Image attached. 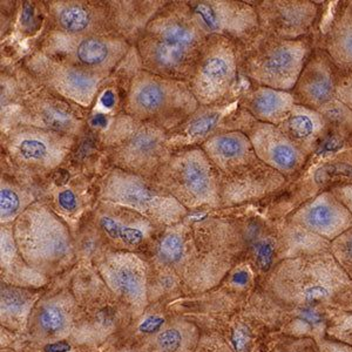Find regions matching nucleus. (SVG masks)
<instances>
[{
  "instance_id": "nucleus-16",
  "label": "nucleus",
  "mask_w": 352,
  "mask_h": 352,
  "mask_svg": "<svg viewBox=\"0 0 352 352\" xmlns=\"http://www.w3.org/2000/svg\"><path fill=\"white\" fill-rule=\"evenodd\" d=\"M1 60L0 64L21 63L38 48L48 30L44 0H21L0 4Z\"/></svg>"
},
{
  "instance_id": "nucleus-43",
  "label": "nucleus",
  "mask_w": 352,
  "mask_h": 352,
  "mask_svg": "<svg viewBox=\"0 0 352 352\" xmlns=\"http://www.w3.org/2000/svg\"><path fill=\"white\" fill-rule=\"evenodd\" d=\"M331 192L342 204H344L352 217V184L332 189Z\"/></svg>"
},
{
  "instance_id": "nucleus-7",
  "label": "nucleus",
  "mask_w": 352,
  "mask_h": 352,
  "mask_svg": "<svg viewBox=\"0 0 352 352\" xmlns=\"http://www.w3.org/2000/svg\"><path fill=\"white\" fill-rule=\"evenodd\" d=\"M152 181L189 212L221 209L220 174L201 147L173 152Z\"/></svg>"
},
{
  "instance_id": "nucleus-28",
  "label": "nucleus",
  "mask_w": 352,
  "mask_h": 352,
  "mask_svg": "<svg viewBox=\"0 0 352 352\" xmlns=\"http://www.w3.org/2000/svg\"><path fill=\"white\" fill-rule=\"evenodd\" d=\"M201 148L220 176L229 175L260 161L248 136L240 131L217 133Z\"/></svg>"
},
{
  "instance_id": "nucleus-46",
  "label": "nucleus",
  "mask_w": 352,
  "mask_h": 352,
  "mask_svg": "<svg viewBox=\"0 0 352 352\" xmlns=\"http://www.w3.org/2000/svg\"><path fill=\"white\" fill-rule=\"evenodd\" d=\"M71 349L69 344L66 342H58V343H53L45 348V352H66Z\"/></svg>"
},
{
  "instance_id": "nucleus-19",
  "label": "nucleus",
  "mask_w": 352,
  "mask_h": 352,
  "mask_svg": "<svg viewBox=\"0 0 352 352\" xmlns=\"http://www.w3.org/2000/svg\"><path fill=\"white\" fill-rule=\"evenodd\" d=\"M44 1L48 30L74 36H116L107 0Z\"/></svg>"
},
{
  "instance_id": "nucleus-2",
  "label": "nucleus",
  "mask_w": 352,
  "mask_h": 352,
  "mask_svg": "<svg viewBox=\"0 0 352 352\" xmlns=\"http://www.w3.org/2000/svg\"><path fill=\"white\" fill-rule=\"evenodd\" d=\"M99 138L104 152V170L120 169L153 180L173 154L167 146L166 129L136 120L124 113L99 133Z\"/></svg>"
},
{
  "instance_id": "nucleus-1",
  "label": "nucleus",
  "mask_w": 352,
  "mask_h": 352,
  "mask_svg": "<svg viewBox=\"0 0 352 352\" xmlns=\"http://www.w3.org/2000/svg\"><path fill=\"white\" fill-rule=\"evenodd\" d=\"M206 41L187 0H167L134 46L146 71L188 81Z\"/></svg>"
},
{
  "instance_id": "nucleus-20",
  "label": "nucleus",
  "mask_w": 352,
  "mask_h": 352,
  "mask_svg": "<svg viewBox=\"0 0 352 352\" xmlns=\"http://www.w3.org/2000/svg\"><path fill=\"white\" fill-rule=\"evenodd\" d=\"M96 177L66 164L39 181V201L44 202L63 220L72 217L84 206L96 201Z\"/></svg>"
},
{
  "instance_id": "nucleus-44",
  "label": "nucleus",
  "mask_w": 352,
  "mask_h": 352,
  "mask_svg": "<svg viewBox=\"0 0 352 352\" xmlns=\"http://www.w3.org/2000/svg\"><path fill=\"white\" fill-rule=\"evenodd\" d=\"M320 352H352V346L343 344V343H337V342H330V340H323L318 343Z\"/></svg>"
},
{
  "instance_id": "nucleus-24",
  "label": "nucleus",
  "mask_w": 352,
  "mask_h": 352,
  "mask_svg": "<svg viewBox=\"0 0 352 352\" xmlns=\"http://www.w3.org/2000/svg\"><path fill=\"white\" fill-rule=\"evenodd\" d=\"M285 220L330 242L352 228L351 214L331 190L307 201Z\"/></svg>"
},
{
  "instance_id": "nucleus-39",
  "label": "nucleus",
  "mask_w": 352,
  "mask_h": 352,
  "mask_svg": "<svg viewBox=\"0 0 352 352\" xmlns=\"http://www.w3.org/2000/svg\"><path fill=\"white\" fill-rule=\"evenodd\" d=\"M28 305V300L21 292L11 289H1V312L4 315H19Z\"/></svg>"
},
{
  "instance_id": "nucleus-29",
  "label": "nucleus",
  "mask_w": 352,
  "mask_h": 352,
  "mask_svg": "<svg viewBox=\"0 0 352 352\" xmlns=\"http://www.w3.org/2000/svg\"><path fill=\"white\" fill-rule=\"evenodd\" d=\"M100 269L116 290L140 302L144 294L146 263L139 255L129 252H109L101 257Z\"/></svg>"
},
{
  "instance_id": "nucleus-18",
  "label": "nucleus",
  "mask_w": 352,
  "mask_h": 352,
  "mask_svg": "<svg viewBox=\"0 0 352 352\" xmlns=\"http://www.w3.org/2000/svg\"><path fill=\"white\" fill-rule=\"evenodd\" d=\"M189 11L204 36H223L236 44L260 31L254 1L187 0Z\"/></svg>"
},
{
  "instance_id": "nucleus-37",
  "label": "nucleus",
  "mask_w": 352,
  "mask_h": 352,
  "mask_svg": "<svg viewBox=\"0 0 352 352\" xmlns=\"http://www.w3.org/2000/svg\"><path fill=\"white\" fill-rule=\"evenodd\" d=\"M330 252L340 268L352 280V228L331 241Z\"/></svg>"
},
{
  "instance_id": "nucleus-33",
  "label": "nucleus",
  "mask_w": 352,
  "mask_h": 352,
  "mask_svg": "<svg viewBox=\"0 0 352 352\" xmlns=\"http://www.w3.org/2000/svg\"><path fill=\"white\" fill-rule=\"evenodd\" d=\"M278 127L305 155L310 157L324 138L327 121L318 111L295 104L288 118Z\"/></svg>"
},
{
  "instance_id": "nucleus-10",
  "label": "nucleus",
  "mask_w": 352,
  "mask_h": 352,
  "mask_svg": "<svg viewBox=\"0 0 352 352\" xmlns=\"http://www.w3.org/2000/svg\"><path fill=\"white\" fill-rule=\"evenodd\" d=\"M187 82L202 106L239 100L248 82L241 76L236 43L208 36Z\"/></svg>"
},
{
  "instance_id": "nucleus-34",
  "label": "nucleus",
  "mask_w": 352,
  "mask_h": 352,
  "mask_svg": "<svg viewBox=\"0 0 352 352\" xmlns=\"http://www.w3.org/2000/svg\"><path fill=\"white\" fill-rule=\"evenodd\" d=\"M318 112L327 121V132L316 152L308 161H316L352 148V111L338 99L331 101Z\"/></svg>"
},
{
  "instance_id": "nucleus-31",
  "label": "nucleus",
  "mask_w": 352,
  "mask_h": 352,
  "mask_svg": "<svg viewBox=\"0 0 352 352\" xmlns=\"http://www.w3.org/2000/svg\"><path fill=\"white\" fill-rule=\"evenodd\" d=\"M295 104L292 92L248 82L241 94L239 107L255 120L280 126L288 118Z\"/></svg>"
},
{
  "instance_id": "nucleus-12",
  "label": "nucleus",
  "mask_w": 352,
  "mask_h": 352,
  "mask_svg": "<svg viewBox=\"0 0 352 352\" xmlns=\"http://www.w3.org/2000/svg\"><path fill=\"white\" fill-rule=\"evenodd\" d=\"M28 126L78 138L88 126V111L38 87L12 109L0 112V132Z\"/></svg>"
},
{
  "instance_id": "nucleus-13",
  "label": "nucleus",
  "mask_w": 352,
  "mask_h": 352,
  "mask_svg": "<svg viewBox=\"0 0 352 352\" xmlns=\"http://www.w3.org/2000/svg\"><path fill=\"white\" fill-rule=\"evenodd\" d=\"M133 45L116 36H74L47 30L38 50L59 60L112 76Z\"/></svg>"
},
{
  "instance_id": "nucleus-3",
  "label": "nucleus",
  "mask_w": 352,
  "mask_h": 352,
  "mask_svg": "<svg viewBox=\"0 0 352 352\" xmlns=\"http://www.w3.org/2000/svg\"><path fill=\"white\" fill-rule=\"evenodd\" d=\"M315 47V38L285 41L258 32L237 44L241 76L252 85L292 92Z\"/></svg>"
},
{
  "instance_id": "nucleus-25",
  "label": "nucleus",
  "mask_w": 352,
  "mask_h": 352,
  "mask_svg": "<svg viewBox=\"0 0 352 352\" xmlns=\"http://www.w3.org/2000/svg\"><path fill=\"white\" fill-rule=\"evenodd\" d=\"M315 46L331 56L340 72L352 71V0L327 1Z\"/></svg>"
},
{
  "instance_id": "nucleus-11",
  "label": "nucleus",
  "mask_w": 352,
  "mask_h": 352,
  "mask_svg": "<svg viewBox=\"0 0 352 352\" xmlns=\"http://www.w3.org/2000/svg\"><path fill=\"white\" fill-rule=\"evenodd\" d=\"M352 184V148L316 161H308L298 175L276 195L264 201L272 219L280 220L322 192Z\"/></svg>"
},
{
  "instance_id": "nucleus-15",
  "label": "nucleus",
  "mask_w": 352,
  "mask_h": 352,
  "mask_svg": "<svg viewBox=\"0 0 352 352\" xmlns=\"http://www.w3.org/2000/svg\"><path fill=\"white\" fill-rule=\"evenodd\" d=\"M240 131L248 136L258 160L275 169L290 181L295 179L309 157L294 144L278 126L255 120L237 107L221 124L220 131Z\"/></svg>"
},
{
  "instance_id": "nucleus-22",
  "label": "nucleus",
  "mask_w": 352,
  "mask_h": 352,
  "mask_svg": "<svg viewBox=\"0 0 352 352\" xmlns=\"http://www.w3.org/2000/svg\"><path fill=\"white\" fill-rule=\"evenodd\" d=\"M92 220L104 239L127 250H138L152 240L156 227H161L131 209L96 201Z\"/></svg>"
},
{
  "instance_id": "nucleus-4",
  "label": "nucleus",
  "mask_w": 352,
  "mask_h": 352,
  "mask_svg": "<svg viewBox=\"0 0 352 352\" xmlns=\"http://www.w3.org/2000/svg\"><path fill=\"white\" fill-rule=\"evenodd\" d=\"M200 106L187 81L140 67L124 85V114L170 132Z\"/></svg>"
},
{
  "instance_id": "nucleus-32",
  "label": "nucleus",
  "mask_w": 352,
  "mask_h": 352,
  "mask_svg": "<svg viewBox=\"0 0 352 352\" xmlns=\"http://www.w3.org/2000/svg\"><path fill=\"white\" fill-rule=\"evenodd\" d=\"M39 201V182L0 167L1 226L13 224L23 212Z\"/></svg>"
},
{
  "instance_id": "nucleus-26",
  "label": "nucleus",
  "mask_w": 352,
  "mask_h": 352,
  "mask_svg": "<svg viewBox=\"0 0 352 352\" xmlns=\"http://www.w3.org/2000/svg\"><path fill=\"white\" fill-rule=\"evenodd\" d=\"M240 232L243 252L248 254L261 272H268L282 258V239L277 221L258 214L232 220Z\"/></svg>"
},
{
  "instance_id": "nucleus-35",
  "label": "nucleus",
  "mask_w": 352,
  "mask_h": 352,
  "mask_svg": "<svg viewBox=\"0 0 352 352\" xmlns=\"http://www.w3.org/2000/svg\"><path fill=\"white\" fill-rule=\"evenodd\" d=\"M41 87L21 63L0 64V112L12 109Z\"/></svg>"
},
{
  "instance_id": "nucleus-27",
  "label": "nucleus",
  "mask_w": 352,
  "mask_h": 352,
  "mask_svg": "<svg viewBox=\"0 0 352 352\" xmlns=\"http://www.w3.org/2000/svg\"><path fill=\"white\" fill-rule=\"evenodd\" d=\"M239 100L227 104L202 106L200 104L177 127L168 132L167 146L172 152L197 148L220 131L221 124L239 107Z\"/></svg>"
},
{
  "instance_id": "nucleus-30",
  "label": "nucleus",
  "mask_w": 352,
  "mask_h": 352,
  "mask_svg": "<svg viewBox=\"0 0 352 352\" xmlns=\"http://www.w3.org/2000/svg\"><path fill=\"white\" fill-rule=\"evenodd\" d=\"M166 3L167 0H107L113 32L134 46Z\"/></svg>"
},
{
  "instance_id": "nucleus-9",
  "label": "nucleus",
  "mask_w": 352,
  "mask_h": 352,
  "mask_svg": "<svg viewBox=\"0 0 352 352\" xmlns=\"http://www.w3.org/2000/svg\"><path fill=\"white\" fill-rule=\"evenodd\" d=\"M96 200L111 202L147 217L161 227L180 223L189 212L144 176L109 168L96 180Z\"/></svg>"
},
{
  "instance_id": "nucleus-17",
  "label": "nucleus",
  "mask_w": 352,
  "mask_h": 352,
  "mask_svg": "<svg viewBox=\"0 0 352 352\" xmlns=\"http://www.w3.org/2000/svg\"><path fill=\"white\" fill-rule=\"evenodd\" d=\"M327 1L256 0L261 32L285 41L316 38Z\"/></svg>"
},
{
  "instance_id": "nucleus-36",
  "label": "nucleus",
  "mask_w": 352,
  "mask_h": 352,
  "mask_svg": "<svg viewBox=\"0 0 352 352\" xmlns=\"http://www.w3.org/2000/svg\"><path fill=\"white\" fill-rule=\"evenodd\" d=\"M82 228L78 240H74L76 252H80L85 257L96 256L102 250L106 239L93 220Z\"/></svg>"
},
{
  "instance_id": "nucleus-23",
  "label": "nucleus",
  "mask_w": 352,
  "mask_h": 352,
  "mask_svg": "<svg viewBox=\"0 0 352 352\" xmlns=\"http://www.w3.org/2000/svg\"><path fill=\"white\" fill-rule=\"evenodd\" d=\"M340 68L331 56L320 47H314L300 72L292 94L297 104L320 111L337 99Z\"/></svg>"
},
{
  "instance_id": "nucleus-45",
  "label": "nucleus",
  "mask_w": 352,
  "mask_h": 352,
  "mask_svg": "<svg viewBox=\"0 0 352 352\" xmlns=\"http://www.w3.org/2000/svg\"><path fill=\"white\" fill-rule=\"evenodd\" d=\"M164 320L160 317L152 316L146 318L144 323L140 325V330L142 332H154L161 328Z\"/></svg>"
},
{
  "instance_id": "nucleus-42",
  "label": "nucleus",
  "mask_w": 352,
  "mask_h": 352,
  "mask_svg": "<svg viewBox=\"0 0 352 352\" xmlns=\"http://www.w3.org/2000/svg\"><path fill=\"white\" fill-rule=\"evenodd\" d=\"M336 96L340 102L352 111V71L340 72Z\"/></svg>"
},
{
  "instance_id": "nucleus-41",
  "label": "nucleus",
  "mask_w": 352,
  "mask_h": 352,
  "mask_svg": "<svg viewBox=\"0 0 352 352\" xmlns=\"http://www.w3.org/2000/svg\"><path fill=\"white\" fill-rule=\"evenodd\" d=\"M274 352H320V345L311 338L287 340Z\"/></svg>"
},
{
  "instance_id": "nucleus-14",
  "label": "nucleus",
  "mask_w": 352,
  "mask_h": 352,
  "mask_svg": "<svg viewBox=\"0 0 352 352\" xmlns=\"http://www.w3.org/2000/svg\"><path fill=\"white\" fill-rule=\"evenodd\" d=\"M21 64L41 87L87 111L92 109L101 88L111 76L59 60L38 48Z\"/></svg>"
},
{
  "instance_id": "nucleus-21",
  "label": "nucleus",
  "mask_w": 352,
  "mask_h": 352,
  "mask_svg": "<svg viewBox=\"0 0 352 352\" xmlns=\"http://www.w3.org/2000/svg\"><path fill=\"white\" fill-rule=\"evenodd\" d=\"M287 182L285 176L257 161L232 174L220 176L221 209L262 204L276 195Z\"/></svg>"
},
{
  "instance_id": "nucleus-40",
  "label": "nucleus",
  "mask_w": 352,
  "mask_h": 352,
  "mask_svg": "<svg viewBox=\"0 0 352 352\" xmlns=\"http://www.w3.org/2000/svg\"><path fill=\"white\" fill-rule=\"evenodd\" d=\"M184 336L177 329H167L156 337L157 348L162 352H176L182 346Z\"/></svg>"
},
{
  "instance_id": "nucleus-38",
  "label": "nucleus",
  "mask_w": 352,
  "mask_h": 352,
  "mask_svg": "<svg viewBox=\"0 0 352 352\" xmlns=\"http://www.w3.org/2000/svg\"><path fill=\"white\" fill-rule=\"evenodd\" d=\"M66 323L64 312L56 305H46L39 315V324L48 333H56L63 330Z\"/></svg>"
},
{
  "instance_id": "nucleus-6",
  "label": "nucleus",
  "mask_w": 352,
  "mask_h": 352,
  "mask_svg": "<svg viewBox=\"0 0 352 352\" xmlns=\"http://www.w3.org/2000/svg\"><path fill=\"white\" fill-rule=\"evenodd\" d=\"M13 235L19 254L33 269L50 272L60 268L76 255L71 229L41 201L18 217Z\"/></svg>"
},
{
  "instance_id": "nucleus-8",
  "label": "nucleus",
  "mask_w": 352,
  "mask_h": 352,
  "mask_svg": "<svg viewBox=\"0 0 352 352\" xmlns=\"http://www.w3.org/2000/svg\"><path fill=\"white\" fill-rule=\"evenodd\" d=\"M272 285L283 300L307 305L336 296L352 280L329 250L280 261L274 268Z\"/></svg>"
},
{
  "instance_id": "nucleus-5",
  "label": "nucleus",
  "mask_w": 352,
  "mask_h": 352,
  "mask_svg": "<svg viewBox=\"0 0 352 352\" xmlns=\"http://www.w3.org/2000/svg\"><path fill=\"white\" fill-rule=\"evenodd\" d=\"M76 139L36 127L14 126L0 132V167L39 182L67 162Z\"/></svg>"
}]
</instances>
